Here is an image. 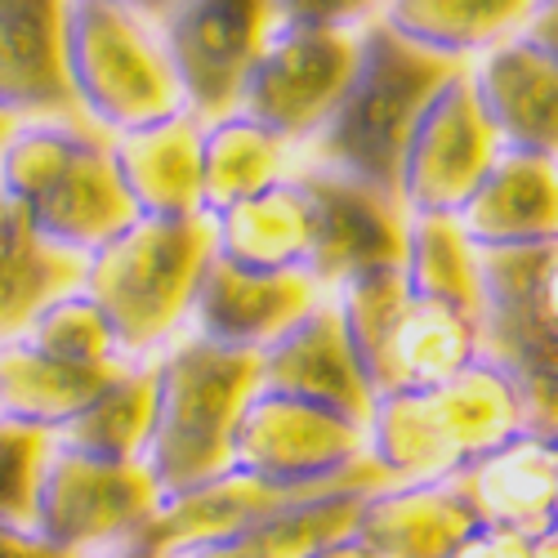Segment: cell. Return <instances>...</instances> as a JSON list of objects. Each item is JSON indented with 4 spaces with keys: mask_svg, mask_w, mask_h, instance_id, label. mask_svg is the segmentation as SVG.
<instances>
[{
    "mask_svg": "<svg viewBox=\"0 0 558 558\" xmlns=\"http://www.w3.org/2000/svg\"><path fill=\"white\" fill-rule=\"evenodd\" d=\"M456 68L460 63L411 50L385 23H371L362 36H353V68L344 89L308 134L317 153L313 166L398 202L402 144L429 95Z\"/></svg>",
    "mask_w": 558,
    "mask_h": 558,
    "instance_id": "obj_1",
    "label": "cell"
},
{
    "mask_svg": "<svg viewBox=\"0 0 558 558\" xmlns=\"http://www.w3.org/2000/svg\"><path fill=\"white\" fill-rule=\"evenodd\" d=\"M0 202L45 246L85 259L134 219L108 144L76 121H19L0 134Z\"/></svg>",
    "mask_w": 558,
    "mask_h": 558,
    "instance_id": "obj_2",
    "label": "cell"
},
{
    "mask_svg": "<svg viewBox=\"0 0 558 558\" xmlns=\"http://www.w3.org/2000/svg\"><path fill=\"white\" fill-rule=\"evenodd\" d=\"M157 402L144 470L161 500L197 492L232 470V438L242 411L259 393V353L219 349L197 336L153 362Z\"/></svg>",
    "mask_w": 558,
    "mask_h": 558,
    "instance_id": "obj_3",
    "label": "cell"
},
{
    "mask_svg": "<svg viewBox=\"0 0 558 558\" xmlns=\"http://www.w3.org/2000/svg\"><path fill=\"white\" fill-rule=\"evenodd\" d=\"M523 429L527 415L514 389L487 362H470L438 385L376 398L366 421V456L389 483H442Z\"/></svg>",
    "mask_w": 558,
    "mask_h": 558,
    "instance_id": "obj_4",
    "label": "cell"
},
{
    "mask_svg": "<svg viewBox=\"0 0 558 558\" xmlns=\"http://www.w3.org/2000/svg\"><path fill=\"white\" fill-rule=\"evenodd\" d=\"M210 259V223L197 219H130L117 238L81 259V295L104 313L117 353L138 362L161 349L183 322Z\"/></svg>",
    "mask_w": 558,
    "mask_h": 558,
    "instance_id": "obj_5",
    "label": "cell"
},
{
    "mask_svg": "<svg viewBox=\"0 0 558 558\" xmlns=\"http://www.w3.org/2000/svg\"><path fill=\"white\" fill-rule=\"evenodd\" d=\"M474 362H487L514 389L527 429L554 438L558 411V251H478Z\"/></svg>",
    "mask_w": 558,
    "mask_h": 558,
    "instance_id": "obj_6",
    "label": "cell"
},
{
    "mask_svg": "<svg viewBox=\"0 0 558 558\" xmlns=\"http://www.w3.org/2000/svg\"><path fill=\"white\" fill-rule=\"evenodd\" d=\"M63 76L72 108L112 138L183 112L157 32L112 0H63Z\"/></svg>",
    "mask_w": 558,
    "mask_h": 558,
    "instance_id": "obj_7",
    "label": "cell"
},
{
    "mask_svg": "<svg viewBox=\"0 0 558 558\" xmlns=\"http://www.w3.org/2000/svg\"><path fill=\"white\" fill-rule=\"evenodd\" d=\"M331 300L371 398L438 385L474 362V322L411 295L398 268L366 272Z\"/></svg>",
    "mask_w": 558,
    "mask_h": 558,
    "instance_id": "obj_8",
    "label": "cell"
},
{
    "mask_svg": "<svg viewBox=\"0 0 558 558\" xmlns=\"http://www.w3.org/2000/svg\"><path fill=\"white\" fill-rule=\"evenodd\" d=\"M161 509L153 474L138 464L76 456L50 442L32 496V536L59 554H104L134 541Z\"/></svg>",
    "mask_w": 558,
    "mask_h": 558,
    "instance_id": "obj_9",
    "label": "cell"
},
{
    "mask_svg": "<svg viewBox=\"0 0 558 558\" xmlns=\"http://www.w3.org/2000/svg\"><path fill=\"white\" fill-rule=\"evenodd\" d=\"M349 68H353L349 32L268 27L242 76L238 112L259 130H268L272 138H282V144L308 138L344 89Z\"/></svg>",
    "mask_w": 558,
    "mask_h": 558,
    "instance_id": "obj_10",
    "label": "cell"
},
{
    "mask_svg": "<svg viewBox=\"0 0 558 558\" xmlns=\"http://www.w3.org/2000/svg\"><path fill=\"white\" fill-rule=\"evenodd\" d=\"M268 0H174L161 14V50L189 117L219 121L238 112L242 76L264 40Z\"/></svg>",
    "mask_w": 558,
    "mask_h": 558,
    "instance_id": "obj_11",
    "label": "cell"
},
{
    "mask_svg": "<svg viewBox=\"0 0 558 558\" xmlns=\"http://www.w3.org/2000/svg\"><path fill=\"white\" fill-rule=\"evenodd\" d=\"M380 487H389V474L371 456H362L353 470H344L336 478H322V483H268V478H251V474L228 470L223 478H215L197 492L161 500L153 523L134 541L161 549L166 558L189 554V549H215V545H228L232 536H242L246 527L282 514L291 505L317 500L327 492H380Z\"/></svg>",
    "mask_w": 558,
    "mask_h": 558,
    "instance_id": "obj_12",
    "label": "cell"
},
{
    "mask_svg": "<svg viewBox=\"0 0 558 558\" xmlns=\"http://www.w3.org/2000/svg\"><path fill=\"white\" fill-rule=\"evenodd\" d=\"M295 183L308 206V251L300 272L322 295H336L366 272L398 268L407 215L393 197H380L362 183L317 166L295 174Z\"/></svg>",
    "mask_w": 558,
    "mask_h": 558,
    "instance_id": "obj_13",
    "label": "cell"
},
{
    "mask_svg": "<svg viewBox=\"0 0 558 558\" xmlns=\"http://www.w3.org/2000/svg\"><path fill=\"white\" fill-rule=\"evenodd\" d=\"M496 138L483 125L464 68H456L415 117L398 157L402 215H456L496 157Z\"/></svg>",
    "mask_w": 558,
    "mask_h": 558,
    "instance_id": "obj_14",
    "label": "cell"
},
{
    "mask_svg": "<svg viewBox=\"0 0 558 558\" xmlns=\"http://www.w3.org/2000/svg\"><path fill=\"white\" fill-rule=\"evenodd\" d=\"M366 456V429L282 393H255L232 438V470L268 483H322Z\"/></svg>",
    "mask_w": 558,
    "mask_h": 558,
    "instance_id": "obj_15",
    "label": "cell"
},
{
    "mask_svg": "<svg viewBox=\"0 0 558 558\" xmlns=\"http://www.w3.org/2000/svg\"><path fill=\"white\" fill-rule=\"evenodd\" d=\"M259 389L308 402L317 411H331L340 421L366 429L376 398H371L362 380V366L349 349L331 295H322L291 331H282L268 349H259Z\"/></svg>",
    "mask_w": 558,
    "mask_h": 558,
    "instance_id": "obj_16",
    "label": "cell"
},
{
    "mask_svg": "<svg viewBox=\"0 0 558 558\" xmlns=\"http://www.w3.org/2000/svg\"><path fill=\"white\" fill-rule=\"evenodd\" d=\"M322 300L308 277L295 272H242L223 259H206L189 304L193 336L219 349L259 353Z\"/></svg>",
    "mask_w": 558,
    "mask_h": 558,
    "instance_id": "obj_17",
    "label": "cell"
},
{
    "mask_svg": "<svg viewBox=\"0 0 558 558\" xmlns=\"http://www.w3.org/2000/svg\"><path fill=\"white\" fill-rule=\"evenodd\" d=\"M478 527L541 536L558 523V442L549 434H514L442 478Z\"/></svg>",
    "mask_w": 558,
    "mask_h": 558,
    "instance_id": "obj_18",
    "label": "cell"
},
{
    "mask_svg": "<svg viewBox=\"0 0 558 558\" xmlns=\"http://www.w3.org/2000/svg\"><path fill=\"white\" fill-rule=\"evenodd\" d=\"M470 81V99L500 153L554 157L558 148V68L554 54L527 36H509L483 54Z\"/></svg>",
    "mask_w": 558,
    "mask_h": 558,
    "instance_id": "obj_19",
    "label": "cell"
},
{
    "mask_svg": "<svg viewBox=\"0 0 558 558\" xmlns=\"http://www.w3.org/2000/svg\"><path fill=\"white\" fill-rule=\"evenodd\" d=\"M456 228L474 251H519L558 238L554 157L496 153L474 193L456 206Z\"/></svg>",
    "mask_w": 558,
    "mask_h": 558,
    "instance_id": "obj_20",
    "label": "cell"
},
{
    "mask_svg": "<svg viewBox=\"0 0 558 558\" xmlns=\"http://www.w3.org/2000/svg\"><path fill=\"white\" fill-rule=\"evenodd\" d=\"M117 189L134 219H197L202 215V121L174 112L108 144Z\"/></svg>",
    "mask_w": 558,
    "mask_h": 558,
    "instance_id": "obj_21",
    "label": "cell"
},
{
    "mask_svg": "<svg viewBox=\"0 0 558 558\" xmlns=\"http://www.w3.org/2000/svg\"><path fill=\"white\" fill-rule=\"evenodd\" d=\"M63 0H0V121H68Z\"/></svg>",
    "mask_w": 558,
    "mask_h": 558,
    "instance_id": "obj_22",
    "label": "cell"
},
{
    "mask_svg": "<svg viewBox=\"0 0 558 558\" xmlns=\"http://www.w3.org/2000/svg\"><path fill=\"white\" fill-rule=\"evenodd\" d=\"M478 532L447 483H389L362 500L353 536L376 558H451Z\"/></svg>",
    "mask_w": 558,
    "mask_h": 558,
    "instance_id": "obj_23",
    "label": "cell"
},
{
    "mask_svg": "<svg viewBox=\"0 0 558 558\" xmlns=\"http://www.w3.org/2000/svg\"><path fill=\"white\" fill-rule=\"evenodd\" d=\"M210 255L242 272H295L308 251V206L295 179H277L255 197L210 215Z\"/></svg>",
    "mask_w": 558,
    "mask_h": 558,
    "instance_id": "obj_24",
    "label": "cell"
},
{
    "mask_svg": "<svg viewBox=\"0 0 558 558\" xmlns=\"http://www.w3.org/2000/svg\"><path fill=\"white\" fill-rule=\"evenodd\" d=\"M541 0H385V27L411 50L460 63L519 36Z\"/></svg>",
    "mask_w": 558,
    "mask_h": 558,
    "instance_id": "obj_25",
    "label": "cell"
},
{
    "mask_svg": "<svg viewBox=\"0 0 558 558\" xmlns=\"http://www.w3.org/2000/svg\"><path fill=\"white\" fill-rule=\"evenodd\" d=\"M121 366H130V362L72 366V362L40 357L14 340V344L0 349V421L54 434L117 376Z\"/></svg>",
    "mask_w": 558,
    "mask_h": 558,
    "instance_id": "obj_26",
    "label": "cell"
},
{
    "mask_svg": "<svg viewBox=\"0 0 558 558\" xmlns=\"http://www.w3.org/2000/svg\"><path fill=\"white\" fill-rule=\"evenodd\" d=\"M153 402H157L153 362H130L68 425H59L50 434V442L63 451H76V456L138 464L148 451V438H153Z\"/></svg>",
    "mask_w": 558,
    "mask_h": 558,
    "instance_id": "obj_27",
    "label": "cell"
},
{
    "mask_svg": "<svg viewBox=\"0 0 558 558\" xmlns=\"http://www.w3.org/2000/svg\"><path fill=\"white\" fill-rule=\"evenodd\" d=\"M81 287V259L45 246L36 232L0 202V349L23 340L27 322Z\"/></svg>",
    "mask_w": 558,
    "mask_h": 558,
    "instance_id": "obj_28",
    "label": "cell"
},
{
    "mask_svg": "<svg viewBox=\"0 0 558 558\" xmlns=\"http://www.w3.org/2000/svg\"><path fill=\"white\" fill-rule=\"evenodd\" d=\"M398 277L411 295L434 300L460 317L478 313V251L464 242L451 215H407Z\"/></svg>",
    "mask_w": 558,
    "mask_h": 558,
    "instance_id": "obj_29",
    "label": "cell"
},
{
    "mask_svg": "<svg viewBox=\"0 0 558 558\" xmlns=\"http://www.w3.org/2000/svg\"><path fill=\"white\" fill-rule=\"evenodd\" d=\"M282 166H287V144L259 130L255 121H246L242 112H228L202 125V219L277 183Z\"/></svg>",
    "mask_w": 558,
    "mask_h": 558,
    "instance_id": "obj_30",
    "label": "cell"
},
{
    "mask_svg": "<svg viewBox=\"0 0 558 558\" xmlns=\"http://www.w3.org/2000/svg\"><path fill=\"white\" fill-rule=\"evenodd\" d=\"M371 492H327L317 500L291 505L282 514H272L228 545H215L219 558H313L336 541H349L362 514V500Z\"/></svg>",
    "mask_w": 558,
    "mask_h": 558,
    "instance_id": "obj_31",
    "label": "cell"
},
{
    "mask_svg": "<svg viewBox=\"0 0 558 558\" xmlns=\"http://www.w3.org/2000/svg\"><path fill=\"white\" fill-rule=\"evenodd\" d=\"M23 349L54 357V362H72V366H108V362H125L117 353L112 327L104 322V313L89 304L81 291H68L59 300L45 304L19 340Z\"/></svg>",
    "mask_w": 558,
    "mask_h": 558,
    "instance_id": "obj_32",
    "label": "cell"
},
{
    "mask_svg": "<svg viewBox=\"0 0 558 558\" xmlns=\"http://www.w3.org/2000/svg\"><path fill=\"white\" fill-rule=\"evenodd\" d=\"M45 451H50V434L0 421V527L32 536V496Z\"/></svg>",
    "mask_w": 558,
    "mask_h": 558,
    "instance_id": "obj_33",
    "label": "cell"
},
{
    "mask_svg": "<svg viewBox=\"0 0 558 558\" xmlns=\"http://www.w3.org/2000/svg\"><path fill=\"white\" fill-rule=\"evenodd\" d=\"M385 0H268L272 27H317V32H344L366 10Z\"/></svg>",
    "mask_w": 558,
    "mask_h": 558,
    "instance_id": "obj_34",
    "label": "cell"
},
{
    "mask_svg": "<svg viewBox=\"0 0 558 558\" xmlns=\"http://www.w3.org/2000/svg\"><path fill=\"white\" fill-rule=\"evenodd\" d=\"M527 545L532 536H514V532H492V527H478L470 541H464L451 558H527Z\"/></svg>",
    "mask_w": 558,
    "mask_h": 558,
    "instance_id": "obj_35",
    "label": "cell"
},
{
    "mask_svg": "<svg viewBox=\"0 0 558 558\" xmlns=\"http://www.w3.org/2000/svg\"><path fill=\"white\" fill-rule=\"evenodd\" d=\"M0 558H76V554H59V549L40 545V541H36V536H27V532L0 527Z\"/></svg>",
    "mask_w": 558,
    "mask_h": 558,
    "instance_id": "obj_36",
    "label": "cell"
},
{
    "mask_svg": "<svg viewBox=\"0 0 558 558\" xmlns=\"http://www.w3.org/2000/svg\"><path fill=\"white\" fill-rule=\"evenodd\" d=\"M89 558H166V554L153 549V545H144V541H125V545H112L104 554H89Z\"/></svg>",
    "mask_w": 558,
    "mask_h": 558,
    "instance_id": "obj_37",
    "label": "cell"
},
{
    "mask_svg": "<svg viewBox=\"0 0 558 558\" xmlns=\"http://www.w3.org/2000/svg\"><path fill=\"white\" fill-rule=\"evenodd\" d=\"M313 558H376V554H371L357 536H349V541H336V545H327V549H317Z\"/></svg>",
    "mask_w": 558,
    "mask_h": 558,
    "instance_id": "obj_38",
    "label": "cell"
},
{
    "mask_svg": "<svg viewBox=\"0 0 558 558\" xmlns=\"http://www.w3.org/2000/svg\"><path fill=\"white\" fill-rule=\"evenodd\" d=\"M112 5H121V10H130V14H138V19H148V14H166L174 0H112Z\"/></svg>",
    "mask_w": 558,
    "mask_h": 558,
    "instance_id": "obj_39",
    "label": "cell"
},
{
    "mask_svg": "<svg viewBox=\"0 0 558 558\" xmlns=\"http://www.w3.org/2000/svg\"><path fill=\"white\" fill-rule=\"evenodd\" d=\"M527 558H558V527H554V532H541V536H532V545H527Z\"/></svg>",
    "mask_w": 558,
    "mask_h": 558,
    "instance_id": "obj_40",
    "label": "cell"
},
{
    "mask_svg": "<svg viewBox=\"0 0 558 558\" xmlns=\"http://www.w3.org/2000/svg\"><path fill=\"white\" fill-rule=\"evenodd\" d=\"M170 558H219V549H189V554H170Z\"/></svg>",
    "mask_w": 558,
    "mask_h": 558,
    "instance_id": "obj_41",
    "label": "cell"
},
{
    "mask_svg": "<svg viewBox=\"0 0 558 558\" xmlns=\"http://www.w3.org/2000/svg\"><path fill=\"white\" fill-rule=\"evenodd\" d=\"M5 130H10V121H0V134H5Z\"/></svg>",
    "mask_w": 558,
    "mask_h": 558,
    "instance_id": "obj_42",
    "label": "cell"
}]
</instances>
